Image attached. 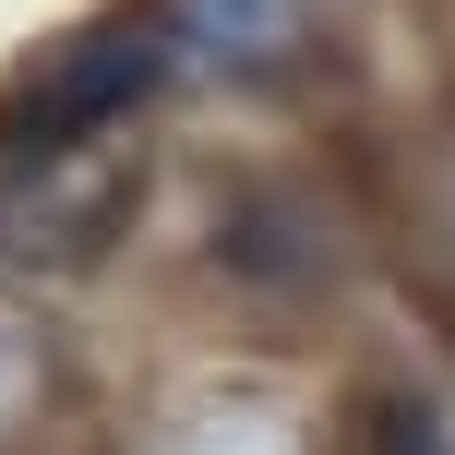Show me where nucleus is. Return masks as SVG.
I'll return each instance as SVG.
<instances>
[{
	"label": "nucleus",
	"instance_id": "7",
	"mask_svg": "<svg viewBox=\"0 0 455 455\" xmlns=\"http://www.w3.org/2000/svg\"><path fill=\"white\" fill-rule=\"evenodd\" d=\"M347 455H455V408H443L432 384H371Z\"/></svg>",
	"mask_w": 455,
	"mask_h": 455
},
{
	"label": "nucleus",
	"instance_id": "6",
	"mask_svg": "<svg viewBox=\"0 0 455 455\" xmlns=\"http://www.w3.org/2000/svg\"><path fill=\"white\" fill-rule=\"evenodd\" d=\"M144 455H323V432L275 384H204L144 432Z\"/></svg>",
	"mask_w": 455,
	"mask_h": 455
},
{
	"label": "nucleus",
	"instance_id": "3",
	"mask_svg": "<svg viewBox=\"0 0 455 455\" xmlns=\"http://www.w3.org/2000/svg\"><path fill=\"white\" fill-rule=\"evenodd\" d=\"M144 216V132L120 144H0V275H84Z\"/></svg>",
	"mask_w": 455,
	"mask_h": 455
},
{
	"label": "nucleus",
	"instance_id": "4",
	"mask_svg": "<svg viewBox=\"0 0 455 455\" xmlns=\"http://www.w3.org/2000/svg\"><path fill=\"white\" fill-rule=\"evenodd\" d=\"M156 12L180 72L228 96H299L336 60V0H156Z\"/></svg>",
	"mask_w": 455,
	"mask_h": 455
},
{
	"label": "nucleus",
	"instance_id": "1",
	"mask_svg": "<svg viewBox=\"0 0 455 455\" xmlns=\"http://www.w3.org/2000/svg\"><path fill=\"white\" fill-rule=\"evenodd\" d=\"M168 84H192L168 48L156 0H108V12L36 36L0 72V144H120L168 108Z\"/></svg>",
	"mask_w": 455,
	"mask_h": 455
},
{
	"label": "nucleus",
	"instance_id": "8",
	"mask_svg": "<svg viewBox=\"0 0 455 455\" xmlns=\"http://www.w3.org/2000/svg\"><path fill=\"white\" fill-rule=\"evenodd\" d=\"M408 264L432 288V312L455 323V144L432 156V180H408Z\"/></svg>",
	"mask_w": 455,
	"mask_h": 455
},
{
	"label": "nucleus",
	"instance_id": "5",
	"mask_svg": "<svg viewBox=\"0 0 455 455\" xmlns=\"http://www.w3.org/2000/svg\"><path fill=\"white\" fill-rule=\"evenodd\" d=\"M60 419H72V347H60V323L0 275V455H36Z\"/></svg>",
	"mask_w": 455,
	"mask_h": 455
},
{
	"label": "nucleus",
	"instance_id": "2",
	"mask_svg": "<svg viewBox=\"0 0 455 455\" xmlns=\"http://www.w3.org/2000/svg\"><path fill=\"white\" fill-rule=\"evenodd\" d=\"M347 264H360V228H347V204L323 180H299V168H240V180L216 192V216H204L216 299H240V312H264V323L336 312Z\"/></svg>",
	"mask_w": 455,
	"mask_h": 455
}]
</instances>
